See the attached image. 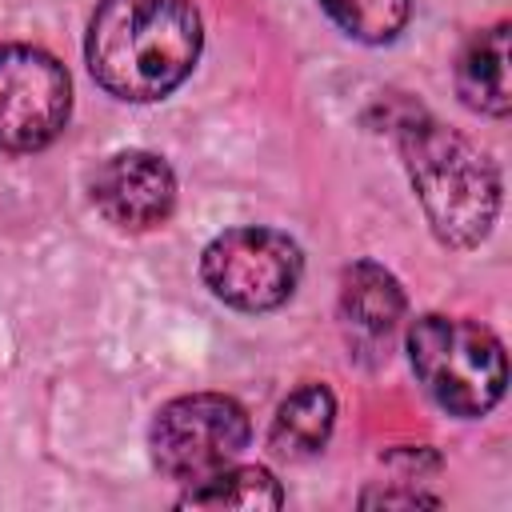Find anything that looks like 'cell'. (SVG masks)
Masks as SVG:
<instances>
[{
    "label": "cell",
    "instance_id": "obj_3",
    "mask_svg": "<svg viewBox=\"0 0 512 512\" xmlns=\"http://www.w3.org/2000/svg\"><path fill=\"white\" fill-rule=\"evenodd\" d=\"M408 360L420 388L452 416H484L508 384L504 344L476 320L420 316L408 328Z\"/></svg>",
    "mask_w": 512,
    "mask_h": 512
},
{
    "label": "cell",
    "instance_id": "obj_8",
    "mask_svg": "<svg viewBox=\"0 0 512 512\" xmlns=\"http://www.w3.org/2000/svg\"><path fill=\"white\" fill-rule=\"evenodd\" d=\"M340 320L344 328L364 340V344H388L396 324L404 320V288L400 280L376 264V260H356L340 276Z\"/></svg>",
    "mask_w": 512,
    "mask_h": 512
},
{
    "label": "cell",
    "instance_id": "obj_6",
    "mask_svg": "<svg viewBox=\"0 0 512 512\" xmlns=\"http://www.w3.org/2000/svg\"><path fill=\"white\" fill-rule=\"evenodd\" d=\"M72 108V84L56 56L32 44H0V148H48Z\"/></svg>",
    "mask_w": 512,
    "mask_h": 512
},
{
    "label": "cell",
    "instance_id": "obj_13",
    "mask_svg": "<svg viewBox=\"0 0 512 512\" xmlns=\"http://www.w3.org/2000/svg\"><path fill=\"white\" fill-rule=\"evenodd\" d=\"M364 504H436V496H424V492H364Z\"/></svg>",
    "mask_w": 512,
    "mask_h": 512
},
{
    "label": "cell",
    "instance_id": "obj_9",
    "mask_svg": "<svg viewBox=\"0 0 512 512\" xmlns=\"http://www.w3.org/2000/svg\"><path fill=\"white\" fill-rule=\"evenodd\" d=\"M456 92L472 112L508 116L512 92H508V24L504 20L468 40V48L456 60Z\"/></svg>",
    "mask_w": 512,
    "mask_h": 512
},
{
    "label": "cell",
    "instance_id": "obj_2",
    "mask_svg": "<svg viewBox=\"0 0 512 512\" xmlns=\"http://www.w3.org/2000/svg\"><path fill=\"white\" fill-rule=\"evenodd\" d=\"M388 128L432 232L448 248L480 244L500 212V176L488 152L412 104Z\"/></svg>",
    "mask_w": 512,
    "mask_h": 512
},
{
    "label": "cell",
    "instance_id": "obj_10",
    "mask_svg": "<svg viewBox=\"0 0 512 512\" xmlns=\"http://www.w3.org/2000/svg\"><path fill=\"white\" fill-rule=\"evenodd\" d=\"M332 424H336V396L324 384H304L276 408L268 428V448L280 460H308L328 444Z\"/></svg>",
    "mask_w": 512,
    "mask_h": 512
},
{
    "label": "cell",
    "instance_id": "obj_12",
    "mask_svg": "<svg viewBox=\"0 0 512 512\" xmlns=\"http://www.w3.org/2000/svg\"><path fill=\"white\" fill-rule=\"evenodd\" d=\"M324 12L360 44H388L404 32L412 0H320Z\"/></svg>",
    "mask_w": 512,
    "mask_h": 512
},
{
    "label": "cell",
    "instance_id": "obj_11",
    "mask_svg": "<svg viewBox=\"0 0 512 512\" xmlns=\"http://www.w3.org/2000/svg\"><path fill=\"white\" fill-rule=\"evenodd\" d=\"M180 504H188V508H280L284 492L268 468H256V464L232 468L228 464V468L188 484Z\"/></svg>",
    "mask_w": 512,
    "mask_h": 512
},
{
    "label": "cell",
    "instance_id": "obj_5",
    "mask_svg": "<svg viewBox=\"0 0 512 512\" xmlns=\"http://www.w3.org/2000/svg\"><path fill=\"white\" fill-rule=\"evenodd\" d=\"M300 272L304 256L296 240L256 224L220 232L200 256V276L212 288V296L240 312L280 308L296 292Z\"/></svg>",
    "mask_w": 512,
    "mask_h": 512
},
{
    "label": "cell",
    "instance_id": "obj_1",
    "mask_svg": "<svg viewBox=\"0 0 512 512\" xmlns=\"http://www.w3.org/2000/svg\"><path fill=\"white\" fill-rule=\"evenodd\" d=\"M200 12L192 0H100L88 24V72L116 100H160L200 56Z\"/></svg>",
    "mask_w": 512,
    "mask_h": 512
},
{
    "label": "cell",
    "instance_id": "obj_7",
    "mask_svg": "<svg viewBox=\"0 0 512 512\" xmlns=\"http://www.w3.org/2000/svg\"><path fill=\"white\" fill-rule=\"evenodd\" d=\"M92 204L124 232H144L168 220L176 204V176L164 156L144 148L112 152L92 176Z\"/></svg>",
    "mask_w": 512,
    "mask_h": 512
},
{
    "label": "cell",
    "instance_id": "obj_4",
    "mask_svg": "<svg viewBox=\"0 0 512 512\" xmlns=\"http://www.w3.org/2000/svg\"><path fill=\"white\" fill-rule=\"evenodd\" d=\"M248 412L220 392H192L168 400L148 432L156 468L168 480L196 484L228 468L248 444Z\"/></svg>",
    "mask_w": 512,
    "mask_h": 512
}]
</instances>
